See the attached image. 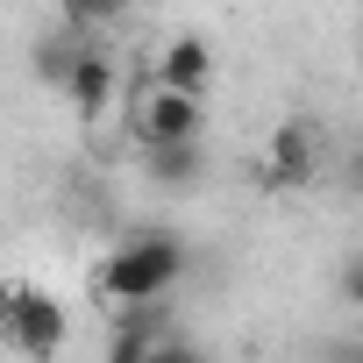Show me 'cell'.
<instances>
[{"label":"cell","mask_w":363,"mask_h":363,"mask_svg":"<svg viewBox=\"0 0 363 363\" xmlns=\"http://www.w3.org/2000/svg\"><path fill=\"white\" fill-rule=\"evenodd\" d=\"M342 171H349V186H356V193H363V143H356V150H349V164H342Z\"/></svg>","instance_id":"cell-11"},{"label":"cell","mask_w":363,"mask_h":363,"mask_svg":"<svg viewBox=\"0 0 363 363\" xmlns=\"http://www.w3.org/2000/svg\"><path fill=\"white\" fill-rule=\"evenodd\" d=\"M135 128L150 150H178V143H200V100L193 93H171V86H150L143 107H135Z\"/></svg>","instance_id":"cell-3"},{"label":"cell","mask_w":363,"mask_h":363,"mask_svg":"<svg viewBox=\"0 0 363 363\" xmlns=\"http://www.w3.org/2000/svg\"><path fill=\"white\" fill-rule=\"evenodd\" d=\"M207 72H214V50H207V36H171V43L157 50V86H171V93H193V100H200Z\"/></svg>","instance_id":"cell-4"},{"label":"cell","mask_w":363,"mask_h":363,"mask_svg":"<svg viewBox=\"0 0 363 363\" xmlns=\"http://www.w3.org/2000/svg\"><path fill=\"white\" fill-rule=\"evenodd\" d=\"M342 299H349V306H363V257L342 271Z\"/></svg>","instance_id":"cell-10"},{"label":"cell","mask_w":363,"mask_h":363,"mask_svg":"<svg viewBox=\"0 0 363 363\" xmlns=\"http://www.w3.org/2000/svg\"><path fill=\"white\" fill-rule=\"evenodd\" d=\"M150 363H207V356H200L193 342H157V356H150Z\"/></svg>","instance_id":"cell-9"},{"label":"cell","mask_w":363,"mask_h":363,"mask_svg":"<svg viewBox=\"0 0 363 363\" xmlns=\"http://www.w3.org/2000/svg\"><path fill=\"white\" fill-rule=\"evenodd\" d=\"M150 171L164 178V186H186V178H200V143H178V150H150Z\"/></svg>","instance_id":"cell-7"},{"label":"cell","mask_w":363,"mask_h":363,"mask_svg":"<svg viewBox=\"0 0 363 363\" xmlns=\"http://www.w3.org/2000/svg\"><path fill=\"white\" fill-rule=\"evenodd\" d=\"M150 356H157V342H150L143 328H121V335L107 342V356H100V363H150Z\"/></svg>","instance_id":"cell-8"},{"label":"cell","mask_w":363,"mask_h":363,"mask_svg":"<svg viewBox=\"0 0 363 363\" xmlns=\"http://www.w3.org/2000/svg\"><path fill=\"white\" fill-rule=\"evenodd\" d=\"M65 100H72V114H79V121H100V114H107V100H114V57L79 50V65H72V79H65Z\"/></svg>","instance_id":"cell-5"},{"label":"cell","mask_w":363,"mask_h":363,"mask_svg":"<svg viewBox=\"0 0 363 363\" xmlns=\"http://www.w3.org/2000/svg\"><path fill=\"white\" fill-rule=\"evenodd\" d=\"M178 278H186V250H178L171 235H135V242H121L93 271V292L107 306H157Z\"/></svg>","instance_id":"cell-1"},{"label":"cell","mask_w":363,"mask_h":363,"mask_svg":"<svg viewBox=\"0 0 363 363\" xmlns=\"http://www.w3.org/2000/svg\"><path fill=\"white\" fill-rule=\"evenodd\" d=\"M271 186H313V135H306V121H285L278 135H271Z\"/></svg>","instance_id":"cell-6"},{"label":"cell","mask_w":363,"mask_h":363,"mask_svg":"<svg viewBox=\"0 0 363 363\" xmlns=\"http://www.w3.org/2000/svg\"><path fill=\"white\" fill-rule=\"evenodd\" d=\"M0 320H8V349L22 356V363H50L57 349H65V306L50 299V292H36V285H8V306H0Z\"/></svg>","instance_id":"cell-2"},{"label":"cell","mask_w":363,"mask_h":363,"mask_svg":"<svg viewBox=\"0 0 363 363\" xmlns=\"http://www.w3.org/2000/svg\"><path fill=\"white\" fill-rule=\"evenodd\" d=\"M328 363H363V349H335V356H328Z\"/></svg>","instance_id":"cell-12"}]
</instances>
